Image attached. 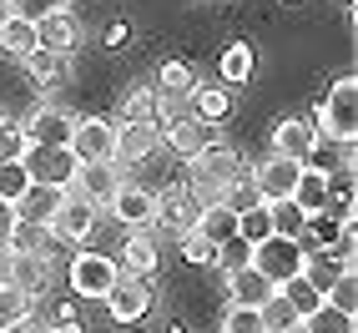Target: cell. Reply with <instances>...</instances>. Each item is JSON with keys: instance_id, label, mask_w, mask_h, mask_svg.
Masks as SVG:
<instances>
[{"instance_id": "obj_48", "label": "cell", "mask_w": 358, "mask_h": 333, "mask_svg": "<svg viewBox=\"0 0 358 333\" xmlns=\"http://www.w3.org/2000/svg\"><path fill=\"white\" fill-rule=\"evenodd\" d=\"M122 41H127V26H122V20H116V26L106 31V45H122Z\"/></svg>"}, {"instance_id": "obj_3", "label": "cell", "mask_w": 358, "mask_h": 333, "mask_svg": "<svg viewBox=\"0 0 358 333\" xmlns=\"http://www.w3.org/2000/svg\"><path fill=\"white\" fill-rule=\"evenodd\" d=\"M252 268L273 283V288H282L288 278H298L308 268V253L298 248V237H262V243H252Z\"/></svg>"}, {"instance_id": "obj_41", "label": "cell", "mask_w": 358, "mask_h": 333, "mask_svg": "<svg viewBox=\"0 0 358 333\" xmlns=\"http://www.w3.org/2000/svg\"><path fill=\"white\" fill-rule=\"evenodd\" d=\"M268 218H273V232H278V237H298L303 222H308L293 202H273V207H268Z\"/></svg>"}, {"instance_id": "obj_36", "label": "cell", "mask_w": 358, "mask_h": 333, "mask_svg": "<svg viewBox=\"0 0 358 333\" xmlns=\"http://www.w3.org/2000/svg\"><path fill=\"white\" fill-rule=\"evenodd\" d=\"M26 192H31V172H26L20 162H0V202L15 207Z\"/></svg>"}, {"instance_id": "obj_2", "label": "cell", "mask_w": 358, "mask_h": 333, "mask_svg": "<svg viewBox=\"0 0 358 333\" xmlns=\"http://www.w3.org/2000/svg\"><path fill=\"white\" fill-rule=\"evenodd\" d=\"M318 141H338V147H353L358 136V81L353 76H338L333 81V91L323 97L318 106Z\"/></svg>"}, {"instance_id": "obj_13", "label": "cell", "mask_w": 358, "mask_h": 333, "mask_svg": "<svg viewBox=\"0 0 358 333\" xmlns=\"http://www.w3.org/2000/svg\"><path fill=\"white\" fill-rule=\"evenodd\" d=\"M6 278L0 283H10V288H20L26 298H41L45 288H51V257H31V253H6Z\"/></svg>"}, {"instance_id": "obj_33", "label": "cell", "mask_w": 358, "mask_h": 333, "mask_svg": "<svg viewBox=\"0 0 358 333\" xmlns=\"http://www.w3.org/2000/svg\"><path fill=\"white\" fill-rule=\"evenodd\" d=\"M323 257L333 268H358V227L353 222H343L338 227V237H333V243L323 248Z\"/></svg>"}, {"instance_id": "obj_14", "label": "cell", "mask_w": 358, "mask_h": 333, "mask_svg": "<svg viewBox=\"0 0 358 333\" xmlns=\"http://www.w3.org/2000/svg\"><path fill=\"white\" fill-rule=\"evenodd\" d=\"M157 147H162V127H157V122H147V127H131V122H122V127H116V152H111V162L127 172V166L147 162Z\"/></svg>"}, {"instance_id": "obj_51", "label": "cell", "mask_w": 358, "mask_h": 333, "mask_svg": "<svg viewBox=\"0 0 358 333\" xmlns=\"http://www.w3.org/2000/svg\"><path fill=\"white\" fill-rule=\"evenodd\" d=\"M0 333H6V328H0Z\"/></svg>"}, {"instance_id": "obj_49", "label": "cell", "mask_w": 358, "mask_h": 333, "mask_svg": "<svg viewBox=\"0 0 358 333\" xmlns=\"http://www.w3.org/2000/svg\"><path fill=\"white\" fill-rule=\"evenodd\" d=\"M51 333H86V328H81V323H56Z\"/></svg>"}, {"instance_id": "obj_44", "label": "cell", "mask_w": 358, "mask_h": 333, "mask_svg": "<svg viewBox=\"0 0 358 333\" xmlns=\"http://www.w3.org/2000/svg\"><path fill=\"white\" fill-rule=\"evenodd\" d=\"M6 6H10L15 15H26V20H45V15H61L66 0H6Z\"/></svg>"}, {"instance_id": "obj_26", "label": "cell", "mask_w": 358, "mask_h": 333, "mask_svg": "<svg viewBox=\"0 0 358 333\" xmlns=\"http://www.w3.org/2000/svg\"><path fill=\"white\" fill-rule=\"evenodd\" d=\"M51 222H15V232H10V248L6 253H31V257H45L51 253Z\"/></svg>"}, {"instance_id": "obj_15", "label": "cell", "mask_w": 358, "mask_h": 333, "mask_svg": "<svg viewBox=\"0 0 358 333\" xmlns=\"http://www.w3.org/2000/svg\"><path fill=\"white\" fill-rule=\"evenodd\" d=\"M323 147L318 132L303 122V116H282V122L273 127V157H288V162H308Z\"/></svg>"}, {"instance_id": "obj_16", "label": "cell", "mask_w": 358, "mask_h": 333, "mask_svg": "<svg viewBox=\"0 0 358 333\" xmlns=\"http://www.w3.org/2000/svg\"><path fill=\"white\" fill-rule=\"evenodd\" d=\"M122 182H127V177H122V166H116V162H91V166H81V172H76V182H71L66 192H76V197H86V202L106 207V197H111Z\"/></svg>"}, {"instance_id": "obj_23", "label": "cell", "mask_w": 358, "mask_h": 333, "mask_svg": "<svg viewBox=\"0 0 358 333\" xmlns=\"http://www.w3.org/2000/svg\"><path fill=\"white\" fill-rule=\"evenodd\" d=\"M187 101H192V116H197V122H207V127H217L222 122V116L232 111V91L227 86H192V97H187Z\"/></svg>"}, {"instance_id": "obj_8", "label": "cell", "mask_w": 358, "mask_h": 333, "mask_svg": "<svg viewBox=\"0 0 358 333\" xmlns=\"http://www.w3.org/2000/svg\"><path fill=\"white\" fill-rule=\"evenodd\" d=\"M106 218H116L122 227H131V232H147L152 222H157V197L147 192V187H136V182H122L116 192L106 197Z\"/></svg>"}, {"instance_id": "obj_38", "label": "cell", "mask_w": 358, "mask_h": 333, "mask_svg": "<svg viewBox=\"0 0 358 333\" xmlns=\"http://www.w3.org/2000/svg\"><path fill=\"white\" fill-rule=\"evenodd\" d=\"M303 333H353V318L323 303L318 313H308V318H303Z\"/></svg>"}, {"instance_id": "obj_47", "label": "cell", "mask_w": 358, "mask_h": 333, "mask_svg": "<svg viewBox=\"0 0 358 333\" xmlns=\"http://www.w3.org/2000/svg\"><path fill=\"white\" fill-rule=\"evenodd\" d=\"M6 333H51V323L31 313V318H20V323H15V328H6Z\"/></svg>"}, {"instance_id": "obj_24", "label": "cell", "mask_w": 358, "mask_h": 333, "mask_svg": "<svg viewBox=\"0 0 358 333\" xmlns=\"http://www.w3.org/2000/svg\"><path fill=\"white\" fill-rule=\"evenodd\" d=\"M257 318H262V328H268V333H303V318L293 313V303L282 298L278 288L257 303Z\"/></svg>"}, {"instance_id": "obj_7", "label": "cell", "mask_w": 358, "mask_h": 333, "mask_svg": "<svg viewBox=\"0 0 358 333\" xmlns=\"http://www.w3.org/2000/svg\"><path fill=\"white\" fill-rule=\"evenodd\" d=\"M71 157H76L81 166L91 162H111L116 152V122H106V116H76V132H71Z\"/></svg>"}, {"instance_id": "obj_21", "label": "cell", "mask_w": 358, "mask_h": 333, "mask_svg": "<svg viewBox=\"0 0 358 333\" xmlns=\"http://www.w3.org/2000/svg\"><path fill=\"white\" fill-rule=\"evenodd\" d=\"M268 293H273V283L262 278L252 263L237 268V273H227V303H232V308H257Z\"/></svg>"}, {"instance_id": "obj_37", "label": "cell", "mask_w": 358, "mask_h": 333, "mask_svg": "<svg viewBox=\"0 0 358 333\" xmlns=\"http://www.w3.org/2000/svg\"><path fill=\"white\" fill-rule=\"evenodd\" d=\"M26 66H31V76H36L41 86H56V81H66V56L31 51V56H26Z\"/></svg>"}, {"instance_id": "obj_6", "label": "cell", "mask_w": 358, "mask_h": 333, "mask_svg": "<svg viewBox=\"0 0 358 333\" xmlns=\"http://www.w3.org/2000/svg\"><path fill=\"white\" fill-rule=\"evenodd\" d=\"M116 278H122V268H116L111 253H76L71 257V293L76 298H101L106 303Z\"/></svg>"}, {"instance_id": "obj_11", "label": "cell", "mask_w": 358, "mask_h": 333, "mask_svg": "<svg viewBox=\"0 0 358 333\" xmlns=\"http://www.w3.org/2000/svg\"><path fill=\"white\" fill-rule=\"evenodd\" d=\"M197 218H202V202L192 197V187H187V182H172V187L157 197V222H162L166 232H177V237L192 232Z\"/></svg>"}, {"instance_id": "obj_27", "label": "cell", "mask_w": 358, "mask_h": 333, "mask_svg": "<svg viewBox=\"0 0 358 333\" xmlns=\"http://www.w3.org/2000/svg\"><path fill=\"white\" fill-rule=\"evenodd\" d=\"M56 202H61V192H51V187H36V182H31V192L15 202V218H20V222H51Z\"/></svg>"}, {"instance_id": "obj_1", "label": "cell", "mask_w": 358, "mask_h": 333, "mask_svg": "<svg viewBox=\"0 0 358 333\" xmlns=\"http://www.w3.org/2000/svg\"><path fill=\"white\" fill-rule=\"evenodd\" d=\"M187 187H192V197L202 207H217L222 192L237 182V177H248L243 172V157H237V147H227V141H212V147H202L192 162H187Z\"/></svg>"}, {"instance_id": "obj_40", "label": "cell", "mask_w": 358, "mask_h": 333, "mask_svg": "<svg viewBox=\"0 0 358 333\" xmlns=\"http://www.w3.org/2000/svg\"><path fill=\"white\" fill-rule=\"evenodd\" d=\"M248 263H252V248L243 243V237H232V243H222L217 253H212V268H222V273H237Z\"/></svg>"}, {"instance_id": "obj_20", "label": "cell", "mask_w": 358, "mask_h": 333, "mask_svg": "<svg viewBox=\"0 0 358 333\" xmlns=\"http://www.w3.org/2000/svg\"><path fill=\"white\" fill-rule=\"evenodd\" d=\"M36 36H41V51H51V56H71V51H76V41H81V26L61 10V15L36 20Z\"/></svg>"}, {"instance_id": "obj_39", "label": "cell", "mask_w": 358, "mask_h": 333, "mask_svg": "<svg viewBox=\"0 0 358 333\" xmlns=\"http://www.w3.org/2000/svg\"><path fill=\"white\" fill-rule=\"evenodd\" d=\"M26 132H20V122H10V116H0V162H20L26 157Z\"/></svg>"}, {"instance_id": "obj_32", "label": "cell", "mask_w": 358, "mask_h": 333, "mask_svg": "<svg viewBox=\"0 0 358 333\" xmlns=\"http://www.w3.org/2000/svg\"><path fill=\"white\" fill-rule=\"evenodd\" d=\"M248 76H252V45L248 41H232L222 51V81L227 86H243Z\"/></svg>"}, {"instance_id": "obj_42", "label": "cell", "mask_w": 358, "mask_h": 333, "mask_svg": "<svg viewBox=\"0 0 358 333\" xmlns=\"http://www.w3.org/2000/svg\"><path fill=\"white\" fill-rule=\"evenodd\" d=\"M222 333H268L257 318V308H232L227 303V313H222Z\"/></svg>"}, {"instance_id": "obj_43", "label": "cell", "mask_w": 358, "mask_h": 333, "mask_svg": "<svg viewBox=\"0 0 358 333\" xmlns=\"http://www.w3.org/2000/svg\"><path fill=\"white\" fill-rule=\"evenodd\" d=\"M222 207H232V212H248V207H257V187H252V177H237L227 192H222Z\"/></svg>"}, {"instance_id": "obj_46", "label": "cell", "mask_w": 358, "mask_h": 333, "mask_svg": "<svg viewBox=\"0 0 358 333\" xmlns=\"http://www.w3.org/2000/svg\"><path fill=\"white\" fill-rule=\"evenodd\" d=\"M15 222H20V218H15V207H10V202H0V253L10 248V232H15Z\"/></svg>"}, {"instance_id": "obj_34", "label": "cell", "mask_w": 358, "mask_h": 333, "mask_svg": "<svg viewBox=\"0 0 358 333\" xmlns=\"http://www.w3.org/2000/svg\"><path fill=\"white\" fill-rule=\"evenodd\" d=\"M31 313H36V298H26L20 288H10V283H0V328H15Z\"/></svg>"}, {"instance_id": "obj_12", "label": "cell", "mask_w": 358, "mask_h": 333, "mask_svg": "<svg viewBox=\"0 0 358 333\" xmlns=\"http://www.w3.org/2000/svg\"><path fill=\"white\" fill-rule=\"evenodd\" d=\"M303 172V162H288V157H268L252 172V187H257V202L262 207H273V202H288L293 197V182Z\"/></svg>"}, {"instance_id": "obj_31", "label": "cell", "mask_w": 358, "mask_h": 333, "mask_svg": "<svg viewBox=\"0 0 358 333\" xmlns=\"http://www.w3.org/2000/svg\"><path fill=\"white\" fill-rule=\"evenodd\" d=\"M323 303H328V308H338V313H348V318H353V313H358V273H353V268H343L338 278L328 283Z\"/></svg>"}, {"instance_id": "obj_29", "label": "cell", "mask_w": 358, "mask_h": 333, "mask_svg": "<svg viewBox=\"0 0 358 333\" xmlns=\"http://www.w3.org/2000/svg\"><path fill=\"white\" fill-rule=\"evenodd\" d=\"M122 122H131V127L157 122V91L152 86H131L127 97H122Z\"/></svg>"}, {"instance_id": "obj_45", "label": "cell", "mask_w": 358, "mask_h": 333, "mask_svg": "<svg viewBox=\"0 0 358 333\" xmlns=\"http://www.w3.org/2000/svg\"><path fill=\"white\" fill-rule=\"evenodd\" d=\"M212 253H217V248H212L202 232H182V257H187V263L207 268V263H212Z\"/></svg>"}, {"instance_id": "obj_4", "label": "cell", "mask_w": 358, "mask_h": 333, "mask_svg": "<svg viewBox=\"0 0 358 333\" xmlns=\"http://www.w3.org/2000/svg\"><path fill=\"white\" fill-rule=\"evenodd\" d=\"M96 222H101V207L96 202H86L76 192H61L56 212H51V237L56 243H71V248H81L96 237Z\"/></svg>"}, {"instance_id": "obj_50", "label": "cell", "mask_w": 358, "mask_h": 333, "mask_svg": "<svg viewBox=\"0 0 358 333\" xmlns=\"http://www.w3.org/2000/svg\"><path fill=\"white\" fill-rule=\"evenodd\" d=\"M6 15H10V6H6V0H0V20H6Z\"/></svg>"}, {"instance_id": "obj_17", "label": "cell", "mask_w": 358, "mask_h": 333, "mask_svg": "<svg viewBox=\"0 0 358 333\" xmlns=\"http://www.w3.org/2000/svg\"><path fill=\"white\" fill-rule=\"evenodd\" d=\"M328 197H333V177L323 172V166H313V162H303V172H298V182H293V207L303 212V218H313V212H328Z\"/></svg>"}, {"instance_id": "obj_28", "label": "cell", "mask_w": 358, "mask_h": 333, "mask_svg": "<svg viewBox=\"0 0 358 333\" xmlns=\"http://www.w3.org/2000/svg\"><path fill=\"white\" fill-rule=\"evenodd\" d=\"M192 86H197V71L187 66V61H162L157 71V91H166V97H192Z\"/></svg>"}, {"instance_id": "obj_5", "label": "cell", "mask_w": 358, "mask_h": 333, "mask_svg": "<svg viewBox=\"0 0 358 333\" xmlns=\"http://www.w3.org/2000/svg\"><path fill=\"white\" fill-rule=\"evenodd\" d=\"M20 166L31 172L36 187H51V192H66V187L76 182V172H81V162L71 157V147H26Z\"/></svg>"}, {"instance_id": "obj_10", "label": "cell", "mask_w": 358, "mask_h": 333, "mask_svg": "<svg viewBox=\"0 0 358 333\" xmlns=\"http://www.w3.org/2000/svg\"><path fill=\"white\" fill-rule=\"evenodd\" d=\"M20 132H26L31 147H66L71 132H76V116H71L66 106H51V101H41L26 122H20Z\"/></svg>"}, {"instance_id": "obj_30", "label": "cell", "mask_w": 358, "mask_h": 333, "mask_svg": "<svg viewBox=\"0 0 358 333\" xmlns=\"http://www.w3.org/2000/svg\"><path fill=\"white\" fill-rule=\"evenodd\" d=\"M278 293H282V298L293 303V313H298V318H308V313H318V308H323V293L313 288V283H308V273L288 278V283H282Z\"/></svg>"}, {"instance_id": "obj_22", "label": "cell", "mask_w": 358, "mask_h": 333, "mask_svg": "<svg viewBox=\"0 0 358 333\" xmlns=\"http://www.w3.org/2000/svg\"><path fill=\"white\" fill-rule=\"evenodd\" d=\"M0 51H10V56H20L26 61L31 51H41V36H36V20H26V15H6L0 20Z\"/></svg>"}, {"instance_id": "obj_25", "label": "cell", "mask_w": 358, "mask_h": 333, "mask_svg": "<svg viewBox=\"0 0 358 333\" xmlns=\"http://www.w3.org/2000/svg\"><path fill=\"white\" fill-rule=\"evenodd\" d=\"M192 232H202L212 248H222V243H232V237H237V212L222 207V202H217V207H202V218H197Z\"/></svg>"}, {"instance_id": "obj_19", "label": "cell", "mask_w": 358, "mask_h": 333, "mask_svg": "<svg viewBox=\"0 0 358 333\" xmlns=\"http://www.w3.org/2000/svg\"><path fill=\"white\" fill-rule=\"evenodd\" d=\"M116 253H122V257H116V268L131 273V278H152L157 263H162V248H157V237H152V232H131Z\"/></svg>"}, {"instance_id": "obj_35", "label": "cell", "mask_w": 358, "mask_h": 333, "mask_svg": "<svg viewBox=\"0 0 358 333\" xmlns=\"http://www.w3.org/2000/svg\"><path fill=\"white\" fill-rule=\"evenodd\" d=\"M237 237L252 248V243H262V237H273V218H268V207H248V212H237Z\"/></svg>"}, {"instance_id": "obj_9", "label": "cell", "mask_w": 358, "mask_h": 333, "mask_svg": "<svg viewBox=\"0 0 358 333\" xmlns=\"http://www.w3.org/2000/svg\"><path fill=\"white\" fill-rule=\"evenodd\" d=\"M152 303H157L152 278H131V273H122V278H116V288L106 293V308H111L116 323H141L152 313Z\"/></svg>"}, {"instance_id": "obj_18", "label": "cell", "mask_w": 358, "mask_h": 333, "mask_svg": "<svg viewBox=\"0 0 358 333\" xmlns=\"http://www.w3.org/2000/svg\"><path fill=\"white\" fill-rule=\"evenodd\" d=\"M162 141H166V147H172L177 157L192 162L202 147H212V127H207V122H197V116L187 111V116H177V122H166V127H162Z\"/></svg>"}]
</instances>
